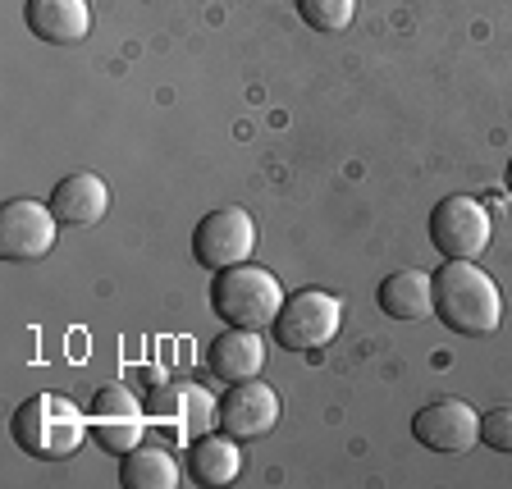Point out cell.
Returning <instances> with one entry per match:
<instances>
[{"instance_id":"6da1fadb","label":"cell","mask_w":512,"mask_h":489,"mask_svg":"<svg viewBox=\"0 0 512 489\" xmlns=\"http://www.w3.org/2000/svg\"><path fill=\"white\" fill-rule=\"evenodd\" d=\"M435 316L444 330L485 339L503 320V293L476 261H444L435 270Z\"/></svg>"},{"instance_id":"7a4b0ae2","label":"cell","mask_w":512,"mask_h":489,"mask_svg":"<svg viewBox=\"0 0 512 489\" xmlns=\"http://www.w3.org/2000/svg\"><path fill=\"white\" fill-rule=\"evenodd\" d=\"M87 430V412H78V403H69L64 394H32L28 403L14 407L10 416V439L42 462H64L83 448Z\"/></svg>"},{"instance_id":"3957f363","label":"cell","mask_w":512,"mask_h":489,"mask_svg":"<svg viewBox=\"0 0 512 489\" xmlns=\"http://www.w3.org/2000/svg\"><path fill=\"white\" fill-rule=\"evenodd\" d=\"M284 307V288L270 275L266 266H229L215 270L211 284V311L224 325H238V330H275V316Z\"/></svg>"},{"instance_id":"277c9868","label":"cell","mask_w":512,"mask_h":489,"mask_svg":"<svg viewBox=\"0 0 512 489\" xmlns=\"http://www.w3.org/2000/svg\"><path fill=\"white\" fill-rule=\"evenodd\" d=\"M343 325V302L325 288H302L293 298H284L275 316V343L288 352H316L339 334Z\"/></svg>"},{"instance_id":"5b68a950","label":"cell","mask_w":512,"mask_h":489,"mask_svg":"<svg viewBox=\"0 0 512 489\" xmlns=\"http://www.w3.org/2000/svg\"><path fill=\"white\" fill-rule=\"evenodd\" d=\"M490 234H494V220L476 197H462L458 192V197H444L430 211V243L448 261H476L490 247Z\"/></svg>"},{"instance_id":"8992f818","label":"cell","mask_w":512,"mask_h":489,"mask_svg":"<svg viewBox=\"0 0 512 489\" xmlns=\"http://www.w3.org/2000/svg\"><path fill=\"white\" fill-rule=\"evenodd\" d=\"M252 252H256V220L243 206H220V211L202 215L197 229H192V256L206 270L243 266Z\"/></svg>"},{"instance_id":"52a82bcc","label":"cell","mask_w":512,"mask_h":489,"mask_svg":"<svg viewBox=\"0 0 512 489\" xmlns=\"http://www.w3.org/2000/svg\"><path fill=\"white\" fill-rule=\"evenodd\" d=\"M87 421H92L96 444L106 448L110 458H124L128 448H138L147 435V407L128 394L124 384H101L87 407Z\"/></svg>"},{"instance_id":"ba28073f","label":"cell","mask_w":512,"mask_h":489,"mask_svg":"<svg viewBox=\"0 0 512 489\" xmlns=\"http://www.w3.org/2000/svg\"><path fill=\"white\" fill-rule=\"evenodd\" d=\"M55 220L51 206L32 202V197H14L0 206V256L5 261H42L55 247Z\"/></svg>"},{"instance_id":"9c48e42d","label":"cell","mask_w":512,"mask_h":489,"mask_svg":"<svg viewBox=\"0 0 512 489\" xmlns=\"http://www.w3.org/2000/svg\"><path fill=\"white\" fill-rule=\"evenodd\" d=\"M215 426L234 439H261L279 426V394L261 375L229 384V394L215 403Z\"/></svg>"},{"instance_id":"30bf717a","label":"cell","mask_w":512,"mask_h":489,"mask_svg":"<svg viewBox=\"0 0 512 489\" xmlns=\"http://www.w3.org/2000/svg\"><path fill=\"white\" fill-rule=\"evenodd\" d=\"M412 435L430 453H467L471 444H480V412L462 398H439L412 416Z\"/></svg>"},{"instance_id":"8fae6325","label":"cell","mask_w":512,"mask_h":489,"mask_svg":"<svg viewBox=\"0 0 512 489\" xmlns=\"http://www.w3.org/2000/svg\"><path fill=\"white\" fill-rule=\"evenodd\" d=\"M23 23L32 37L51 46H78L92 32V10H87V0H28Z\"/></svg>"},{"instance_id":"7c38bea8","label":"cell","mask_w":512,"mask_h":489,"mask_svg":"<svg viewBox=\"0 0 512 489\" xmlns=\"http://www.w3.org/2000/svg\"><path fill=\"white\" fill-rule=\"evenodd\" d=\"M206 362H211V371L220 375L224 384L256 380V375L266 371V339H261V330H238V325H229V330L206 348Z\"/></svg>"},{"instance_id":"4fadbf2b","label":"cell","mask_w":512,"mask_h":489,"mask_svg":"<svg viewBox=\"0 0 512 489\" xmlns=\"http://www.w3.org/2000/svg\"><path fill=\"white\" fill-rule=\"evenodd\" d=\"M375 302L389 320H426L435 316V275L426 270H394L375 288Z\"/></svg>"},{"instance_id":"5bb4252c","label":"cell","mask_w":512,"mask_h":489,"mask_svg":"<svg viewBox=\"0 0 512 489\" xmlns=\"http://www.w3.org/2000/svg\"><path fill=\"white\" fill-rule=\"evenodd\" d=\"M46 206L55 211V220H60V224L87 229V224H96L101 215L110 211V188L96 179V174L78 170V174H69V179L55 183V192H51V202H46Z\"/></svg>"},{"instance_id":"9a60e30c","label":"cell","mask_w":512,"mask_h":489,"mask_svg":"<svg viewBox=\"0 0 512 489\" xmlns=\"http://www.w3.org/2000/svg\"><path fill=\"white\" fill-rule=\"evenodd\" d=\"M151 421H156L165 435L183 439L188 435V421H215V403L197 389V384H160L156 398H151ZM188 444V439H183Z\"/></svg>"},{"instance_id":"2e32d148","label":"cell","mask_w":512,"mask_h":489,"mask_svg":"<svg viewBox=\"0 0 512 489\" xmlns=\"http://www.w3.org/2000/svg\"><path fill=\"white\" fill-rule=\"evenodd\" d=\"M243 471V453H238L234 435H197L188 448V480L192 485H234Z\"/></svg>"},{"instance_id":"e0dca14e","label":"cell","mask_w":512,"mask_h":489,"mask_svg":"<svg viewBox=\"0 0 512 489\" xmlns=\"http://www.w3.org/2000/svg\"><path fill=\"white\" fill-rule=\"evenodd\" d=\"M183 480L179 462L170 448L160 444H138L119 458V485L124 489H174Z\"/></svg>"},{"instance_id":"ac0fdd59","label":"cell","mask_w":512,"mask_h":489,"mask_svg":"<svg viewBox=\"0 0 512 489\" xmlns=\"http://www.w3.org/2000/svg\"><path fill=\"white\" fill-rule=\"evenodd\" d=\"M298 14L311 32H343L357 14V0H298Z\"/></svg>"},{"instance_id":"d6986e66","label":"cell","mask_w":512,"mask_h":489,"mask_svg":"<svg viewBox=\"0 0 512 489\" xmlns=\"http://www.w3.org/2000/svg\"><path fill=\"white\" fill-rule=\"evenodd\" d=\"M480 444L494 453H512V403H499L480 416Z\"/></svg>"},{"instance_id":"ffe728a7","label":"cell","mask_w":512,"mask_h":489,"mask_svg":"<svg viewBox=\"0 0 512 489\" xmlns=\"http://www.w3.org/2000/svg\"><path fill=\"white\" fill-rule=\"evenodd\" d=\"M508 192H512V160H508Z\"/></svg>"}]
</instances>
